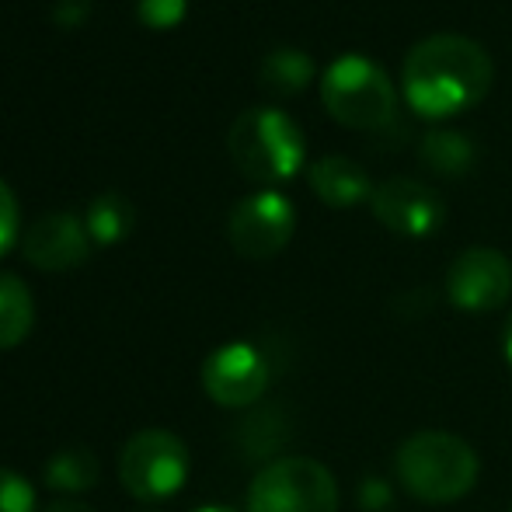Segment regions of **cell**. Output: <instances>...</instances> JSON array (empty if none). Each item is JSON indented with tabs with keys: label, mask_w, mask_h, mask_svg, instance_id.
Segmentation results:
<instances>
[{
	"label": "cell",
	"mask_w": 512,
	"mask_h": 512,
	"mask_svg": "<svg viewBox=\"0 0 512 512\" xmlns=\"http://www.w3.org/2000/svg\"><path fill=\"white\" fill-rule=\"evenodd\" d=\"M35 324V300L14 272H0V349H18Z\"/></svg>",
	"instance_id": "2e32d148"
},
{
	"label": "cell",
	"mask_w": 512,
	"mask_h": 512,
	"mask_svg": "<svg viewBox=\"0 0 512 512\" xmlns=\"http://www.w3.org/2000/svg\"><path fill=\"white\" fill-rule=\"evenodd\" d=\"M370 209L391 234L398 237H432L446 220V203L436 189H429L418 178H387L377 185Z\"/></svg>",
	"instance_id": "30bf717a"
},
{
	"label": "cell",
	"mask_w": 512,
	"mask_h": 512,
	"mask_svg": "<svg viewBox=\"0 0 512 512\" xmlns=\"http://www.w3.org/2000/svg\"><path fill=\"white\" fill-rule=\"evenodd\" d=\"M293 230H297V209L276 189H262L255 196L241 199L230 209L227 220L230 248L241 258H251V262L276 258L293 241Z\"/></svg>",
	"instance_id": "52a82bcc"
},
{
	"label": "cell",
	"mask_w": 512,
	"mask_h": 512,
	"mask_svg": "<svg viewBox=\"0 0 512 512\" xmlns=\"http://www.w3.org/2000/svg\"><path fill=\"white\" fill-rule=\"evenodd\" d=\"M18 223V199H14L11 185L0 178V255H7L14 248V241H18Z\"/></svg>",
	"instance_id": "44dd1931"
},
{
	"label": "cell",
	"mask_w": 512,
	"mask_h": 512,
	"mask_svg": "<svg viewBox=\"0 0 512 512\" xmlns=\"http://www.w3.org/2000/svg\"><path fill=\"white\" fill-rule=\"evenodd\" d=\"M506 359L512 366V317H509V328H506Z\"/></svg>",
	"instance_id": "d4e9b609"
},
{
	"label": "cell",
	"mask_w": 512,
	"mask_h": 512,
	"mask_svg": "<svg viewBox=\"0 0 512 512\" xmlns=\"http://www.w3.org/2000/svg\"><path fill=\"white\" fill-rule=\"evenodd\" d=\"M446 297L467 314L499 310L512 297V265L499 248H467L446 269Z\"/></svg>",
	"instance_id": "ba28073f"
},
{
	"label": "cell",
	"mask_w": 512,
	"mask_h": 512,
	"mask_svg": "<svg viewBox=\"0 0 512 512\" xmlns=\"http://www.w3.org/2000/svg\"><path fill=\"white\" fill-rule=\"evenodd\" d=\"M21 255L42 272H70L81 269L91 258L88 227L77 213H46L25 230L21 237Z\"/></svg>",
	"instance_id": "8fae6325"
},
{
	"label": "cell",
	"mask_w": 512,
	"mask_h": 512,
	"mask_svg": "<svg viewBox=\"0 0 512 512\" xmlns=\"http://www.w3.org/2000/svg\"><path fill=\"white\" fill-rule=\"evenodd\" d=\"M196 512H237V509H230V506H203V509H196Z\"/></svg>",
	"instance_id": "484cf974"
},
{
	"label": "cell",
	"mask_w": 512,
	"mask_h": 512,
	"mask_svg": "<svg viewBox=\"0 0 512 512\" xmlns=\"http://www.w3.org/2000/svg\"><path fill=\"white\" fill-rule=\"evenodd\" d=\"M119 478L133 499L164 502L189 478V450L168 429H140L119 453Z\"/></svg>",
	"instance_id": "8992f818"
},
{
	"label": "cell",
	"mask_w": 512,
	"mask_h": 512,
	"mask_svg": "<svg viewBox=\"0 0 512 512\" xmlns=\"http://www.w3.org/2000/svg\"><path fill=\"white\" fill-rule=\"evenodd\" d=\"M269 359L248 342H230L209 352L203 363V387L220 408H248L258 405L269 391Z\"/></svg>",
	"instance_id": "9c48e42d"
},
{
	"label": "cell",
	"mask_w": 512,
	"mask_h": 512,
	"mask_svg": "<svg viewBox=\"0 0 512 512\" xmlns=\"http://www.w3.org/2000/svg\"><path fill=\"white\" fill-rule=\"evenodd\" d=\"M42 512H95V509L84 506V502H77V499H60V502H49Z\"/></svg>",
	"instance_id": "cb8c5ba5"
},
{
	"label": "cell",
	"mask_w": 512,
	"mask_h": 512,
	"mask_svg": "<svg viewBox=\"0 0 512 512\" xmlns=\"http://www.w3.org/2000/svg\"><path fill=\"white\" fill-rule=\"evenodd\" d=\"M495 63L481 42L457 32H439L415 42L401 67L405 102L425 119H450L488 95Z\"/></svg>",
	"instance_id": "6da1fadb"
},
{
	"label": "cell",
	"mask_w": 512,
	"mask_h": 512,
	"mask_svg": "<svg viewBox=\"0 0 512 512\" xmlns=\"http://www.w3.org/2000/svg\"><path fill=\"white\" fill-rule=\"evenodd\" d=\"M401 488L425 506H450L478 485L481 460L471 443L443 429L408 436L394 457Z\"/></svg>",
	"instance_id": "7a4b0ae2"
},
{
	"label": "cell",
	"mask_w": 512,
	"mask_h": 512,
	"mask_svg": "<svg viewBox=\"0 0 512 512\" xmlns=\"http://www.w3.org/2000/svg\"><path fill=\"white\" fill-rule=\"evenodd\" d=\"M248 512H338V481L314 457H279L251 481Z\"/></svg>",
	"instance_id": "5b68a950"
},
{
	"label": "cell",
	"mask_w": 512,
	"mask_h": 512,
	"mask_svg": "<svg viewBox=\"0 0 512 512\" xmlns=\"http://www.w3.org/2000/svg\"><path fill=\"white\" fill-rule=\"evenodd\" d=\"M227 150L237 171L258 185L290 182L307 161L304 129L272 105L244 108L227 133Z\"/></svg>",
	"instance_id": "3957f363"
},
{
	"label": "cell",
	"mask_w": 512,
	"mask_h": 512,
	"mask_svg": "<svg viewBox=\"0 0 512 512\" xmlns=\"http://www.w3.org/2000/svg\"><path fill=\"white\" fill-rule=\"evenodd\" d=\"M0 512H35V488L7 467H0Z\"/></svg>",
	"instance_id": "ffe728a7"
},
{
	"label": "cell",
	"mask_w": 512,
	"mask_h": 512,
	"mask_svg": "<svg viewBox=\"0 0 512 512\" xmlns=\"http://www.w3.org/2000/svg\"><path fill=\"white\" fill-rule=\"evenodd\" d=\"M418 157L436 175L460 178L474 168V143L471 136L457 133V129H429L418 143Z\"/></svg>",
	"instance_id": "5bb4252c"
},
{
	"label": "cell",
	"mask_w": 512,
	"mask_h": 512,
	"mask_svg": "<svg viewBox=\"0 0 512 512\" xmlns=\"http://www.w3.org/2000/svg\"><path fill=\"white\" fill-rule=\"evenodd\" d=\"M136 512H157V509H136Z\"/></svg>",
	"instance_id": "4316f807"
},
{
	"label": "cell",
	"mask_w": 512,
	"mask_h": 512,
	"mask_svg": "<svg viewBox=\"0 0 512 512\" xmlns=\"http://www.w3.org/2000/svg\"><path fill=\"white\" fill-rule=\"evenodd\" d=\"M49 14H53L56 28L74 32V28H84L91 21V0H56Z\"/></svg>",
	"instance_id": "7402d4cb"
},
{
	"label": "cell",
	"mask_w": 512,
	"mask_h": 512,
	"mask_svg": "<svg viewBox=\"0 0 512 512\" xmlns=\"http://www.w3.org/2000/svg\"><path fill=\"white\" fill-rule=\"evenodd\" d=\"M189 0H136V18L154 32H171L182 25Z\"/></svg>",
	"instance_id": "d6986e66"
},
{
	"label": "cell",
	"mask_w": 512,
	"mask_h": 512,
	"mask_svg": "<svg viewBox=\"0 0 512 512\" xmlns=\"http://www.w3.org/2000/svg\"><path fill=\"white\" fill-rule=\"evenodd\" d=\"M98 481V457L88 446H63L49 457L46 464V485L63 495H81L95 488Z\"/></svg>",
	"instance_id": "ac0fdd59"
},
{
	"label": "cell",
	"mask_w": 512,
	"mask_h": 512,
	"mask_svg": "<svg viewBox=\"0 0 512 512\" xmlns=\"http://www.w3.org/2000/svg\"><path fill=\"white\" fill-rule=\"evenodd\" d=\"M394 502V492L384 478H366L359 485V509L363 512H387Z\"/></svg>",
	"instance_id": "603a6c76"
},
{
	"label": "cell",
	"mask_w": 512,
	"mask_h": 512,
	"mask_svg": "<svg viewBox=\"0 0 512 512\" xmlns=\"http://www.w3.org/2000/svg\"><path fill=\"white\" fill-rule=\"evenodd\" d=\"M321 102L335 122L356 133H380L398 119V91L377 60L345 53L321 77Z\"/></svg>",
	"instance_id": "277c9868"
},
{
	"label": "cell",
	"mask_w": 512,
	"mask_h": 512,
	"mask_svg": "<svg viewBox=\"0 0 512 512\" xmlns=\"http://www.w3.org/2000/svg\"><path fill=\"white\" fill-rule=\"evenodd\" d=\"M317 67L314 60L297 46H279V49H269L258 63V84H262L269 95L276 98H293L314 81Z\"/></svg>",
	"instance_id": "4fadbf2b"
},
{
	"label": "cell",
	"mask_w": 512,
	"mask_h": 512,
	"mask_svg": "<svg viewBox=\"0 0 512 512\" xmlns=\"http://www.w3.org/2000/svg\"><path fill=\"white\" fill-rule=\"evenodd\" d=\"M84 227H88L91 244L115 248V244H122L133 234L136 209L126 196H119V192H102V196L91 199L88 213H84Z\"/></svg>",
	"instance_id": "9a60e30c"
},
{
	"label": "cell",
	"mask_w": 512,
	"mask_h": 512,
	"mask_svg": "<svg viewBox=\"0 0 512 512\" xmlns=\"http://www.w3.org/2000/svg\"><path fill=\"white\" fill-rule=\"evenodd\" d=\"M307 178L314 196L331 209H352L359 203H370L373 192H377V185L370 182V171L363 164L338 154H328L310 164Z\"/></svg>",
	"instance_id": "7c38bea8"
},
{
	"label": "cell",
	"mask_w": 512,
	"mask_h": 512,
	"mask_svg": "<svg viewBox=\"0 0 512 512\" xmlns=\"http://www.w3.org/2000/svg\"><path fill=\"white\" fill-rule=\"evenodd\" d=\"M286 436H290V429H286L283 411L258 408V411H251L241 422V429H237V446H241L244 460H272L283 450Z\"/></svg>",
	"instance_id": "e0dca14e"
}]
</instances>
